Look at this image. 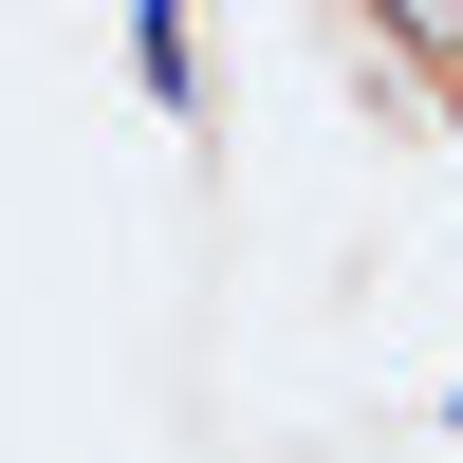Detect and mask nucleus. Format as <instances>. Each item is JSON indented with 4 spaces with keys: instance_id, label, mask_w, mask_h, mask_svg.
I'll return each mask as SVG.
<instances>
[{
    "instance_id": "nucleus-1",
    "label": "nucleus",
    "mask_w": 463,
    "mask_h": 463,
    "mask_svg": "<svg viewBox=\"0 0 463 463\" xmlns=\"http://www.w3.org/2000/svg\"><path fill=\"white\" fill-rule=\"evenodd\" d=\"M371 56H390L408 93H445V130H463V19H371Z\"/></svg>"
}]
</instances>
